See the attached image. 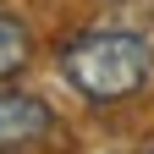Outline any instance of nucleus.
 Listing matches in <instances>:
<instances>
[{
  "instance_id": "nucleus-1",
  "label": "nucleus",
  "mask_w": 154,
  "mask_h": 154,
  "mask_svg": "<svg viewBox=\"0 0 154 154\" xmlns=\"http://www.w3.org/2000/svg\"><path fill=\"white\" fill-rule=\"evenodd\" d=\"M61 72L88 105H121L149 88L154 50L132 28H88L61 44Z\"/></svg>"
},
{
  "instance_id": "nucleus-2",
  "label": "nucleus",
  "mask_w": 154,
  "mask_h": 154,
  "mask_svg": "<svg viewBox=\"0 0 154 154\" xmlns=\"http://www.w3.org/2000/svg\"><path fill=\"white\" fill-rule=\"evenodd\" d=\"M44 138H55V110L38 94L6 88L0 94V149H28V143H44Z\"/></svg>"
},
{
  "instance_id": "nucleus-3",
  "label": "nucleus",
  "mask_w": 154,
  "mask_h": 154,
  "mask_svg": "<svg viewBox=\"0 0 154 154\" xmlns=\"http://www.w3.org/2000/svg\"><path fill=\"white\" fill-rule=\"evenodd\" d=\"M28 61H33V33H28V22H17V17L0 11V83L17 77Z\"/></svg>"
},
{
  "instance_id": "nucleus-4",
  "label": "nucleus",
  "mask_w": 154,
  "mask_h": 154,
  "mask_svg": "<svg viewBox=\"0 0 154 154\" xmlns=\"http://www.w3.org/2000/svg\"><path fill=\"white\" fill-rule=\"evenodd\" d=\"M0 154H11V149H0Z\"/></svg>"
},
{
  "instance_id": "nucleus-5",
  "label": "nucleus",
  "mask_w": 154,
  "mask_h": 154,
  "mask_svg": "<svg viewBox=\"0 0 154 154\" xmlns=\"http://www.w3.org/2000/svg\"><path fill=\"white\" fill-rule=\"evenodd\" d=\"M110 6H116V0H110Z\"/></svg>"
},
{
  "instance_id": "nucleus-6",
  "label": "nucleus",
  "mask_w": 154,
  "mask_h": 154,
  "mask_svg": "<svg viewBox=\"0 0 154 154\" xmlns=\"http://www.w3.org/2000/svg\"><path fill=\"white\" fill-rule=\"evenodd\" d=\"M149 154H154V149H149Z\"/></svg>"
}]
</instances>
